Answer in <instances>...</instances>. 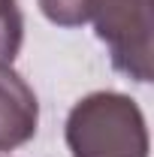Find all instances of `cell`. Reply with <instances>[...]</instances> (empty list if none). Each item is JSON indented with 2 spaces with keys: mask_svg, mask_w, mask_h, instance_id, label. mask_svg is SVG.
<instances>
[{
  "mask_svg": "<svg viewBox=\"0 0 154 157\" xmlns=\"http://www.w3.org/2000/svg\"><path fill=\"white\" fill-rule=\"evenodd\" d=\"M39 103L30 85L9 67H0V151H12L33 139Z\"/></svg>",
  "mask_w": 154,
  "mask_h": 157,
  "instance_id": "3",
  "label": "cell"
},
{
  "mask_svg": "<svg viewBox=\"0 0 154 157\" xmlns=\"http://www.w3.org/2000/svg\"><path fill=\"white\" fill-rule=\"evenodd\" d=\"M42 15L58 27H79L91 21L94 0H39Z\"/></svg>",
  "mask_w": 154,
  "mask_h": 157,
  "instance_id": "5",
  "label": "cell"
},
{
  "mask_svg": "<svg viewBox=\"0 0 154 157\" xmlns=\"http://www.w3.org/2000/svg\"><path fill=\"white\" fill-rule=\"evenodd\" d=\"M21 36H24V18L15 0H0V67H9L18 58Z\"/></svg>",
  "mask_w": 154,
  "mask_h": 157,
  "instance_id": "4",
  "label": "cell"
},
{
  "mask_svg": "<svg viewBox=\"0 0 154 157\" xmlns=\"http://www.w3.org/2000/svg\"><path fill=\"white\" fill-rule=\"evenodd\" d=\"M151 6L154 0H94L97 36L109 45L112 67L136 82H151Z\"/></svg>",
  "mask_w": 154,
  "mask_h": 157,
  "instance_id": "2",
  "label": "cell"
},
{
  "mask_svg": "<svg viewBox=\"0 0 154 157\" xmlns=\"http://www.w3.org/2000/svg\"><path fill=\"white\" fill-rule=\"evenodd\" d=\"M67 145L73 157H148L145 118L124 94H91L67 118Z\"/></svg>",
  "mask_w": 154,
  "mask_h": 157,
  "instance_id": "1",
  "label": "cell"
}]
</instances>
